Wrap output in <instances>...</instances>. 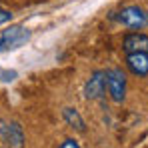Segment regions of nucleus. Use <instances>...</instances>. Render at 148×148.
I'll list each match as a JSON object with an SVG mask.
<instances>
[{
  "instance_id": "obj_1",
  "label": "nucleus",
  "mask_w": 148,
  "mask_h": 148,
  "mask_svg": "<svg viewBox=\"0 0 148 148\" xmlns=\"http://www.w3.org/2000/svg\"><path fill=\"white\" fill-rule=\"evenodd\" d=\"M112 18L118 20L122 26L130 28V30H142L148 26V12L142 6H136V4L120 8L116 14H112Z\"/></svg>"
},
{
  "instance_id": "obj_2",
  "label": "nucleus",
  "mask_w": 148,
  "mask_h": 148,
  "mask_svg": "<svg viewBox=\"0 0 148 148\" xmlns=\"http://www.w3.org/2000/svg\"><path fill=\"white\" fill-rule=\"evenodd\" d=\"M28 38H30V30L24 28V26L14 24V26H10V28H6L2 32V36H0V54L20 48L22 44L28 42Z\"/></svg>"
},
{
  "instance_id": "obj_3",
  "label": "nucleus",
  "mask_w": 148,
  "mask_h": 148,
  "mask_svg": "<svg viewBox=\"0 0 148 148\" xmlns=\"http://www.w3.org/2000/svg\"><path fill=\"white\" fill-rule=\"evenodd\" d=\"M126 74L122 68H108L106 70V88L114 102H122L126 98Z\"/></svg>"
},
{
  "instance_id": "obj_4",
  "label": "nucleus",
  "mask_w": 148,
  "mask_h": 148,
  "mask_svg": "<svg viewBox=\"0 0 148 148\" xmlns=\"http://www.w3.org/2000/svg\"><path fill=\"white\" fill-rule=\"evenodd\" d=\"M0 140L8 148H22L24 144V130L18 122L0 120Z\"/></svg>"
},
{
  "instance_id": "obj_5",
  "label": "nucleus",
  "mask_w": 148,
  "mask_h": 148,
  "mask_svg": "<svg viewBox=\"0 0 148 148\" xmlns=\"http://www.w3.org/2000/svg\"><path fill=\"white\" fill-rule=\"evenodd\" d=\"M106 94V70H96L90 74V78L84 84V98L100 100Z\"/></svg>"
},
{
  "instance_id": "obj_6",
  "label": "nucleus",
  "mask_w": 148,
  "mask_h": 148,
  "mask_svg": "<svg viewBox=\"0 0 148 148\" xmlns=\"http://www.w3.org/2000/svg\"><path fill=\"white\" fill-rule=\"evenodd\" d=\"M122 48L126 54L132 52H148V34L144 32H130L124 36Z\"/></svg>"
},
{
  "instance_id": "obj_7",
  "label": "nucleus",
  "mask_w": 148,
  "mask_h": 148,
  "mask_svg": "<svg viewBox=\"0 0 148 148\" xmlns=\"http://www.w3.org/2000/svg\"><path fill=\"white\" fill-rule=\"evenodd\" d=\"M126 66L134 76H148V52L126 54Z\"/></svg>"
},
{
  "instance_id": "obj_8",
  "label": "nucleus",
  "mask_w": 148,
  "mask_h": 148,
  "mask_svg": "<svg viewBox=\"0 0 148 148\" xmlns=\"http://www.w3.org/2000/svg\"><path fill=\"white\" fill-rule=\"evenodd\" d=\"M62 118L66 120V124L74 128V130H78V132H82L84 130V120H82V116H80V112L76 110V108H64L62 110Z\"/></svg>"
},
{
  "instance_id": "obj_9",
  "label": "nucleus",
  "mask_w": 148,
  "mask_h": 148,
  "mask_svg": "<svg viewBox=\"0 0 148 148\" xmlns=\"http://www.w3.org/2000/svg\"><path fill=\"white\" fill-rule=\"evenodd\" d=\"M16 70H6V68H0V82H12L16 80Z\"/></svg>"
},
{
  "instance_id": "obj_10",
  "label": "nucleus",
  "mask_w": 148,
  "mask_h": 148,
  "mask_svg": "<svg viewBox=\"0 0 148 148\" xmlns=\"http://www.w3.org/2000/svg\"><path fill=\"white\" fill-rule=\"evenodd\" d=\"M10 20H12V12L10 10H0V26L10 22Z\"/></svg>"
},
{
  "instance_id": "obj_11",
  "label": "nucleus",
  "mask_w": 148,
  "mask_h": 148,
  "mask_svg": "<svg viewBox=\"0 0 148 148\" xmlns=\"http://www.w3.org/2000/svg\"><path fill=\"white\" fill-rule=\"evenodd\" d=\"M60 148H80V144H78L74 138H68V140H64V142L60 144Z\"/></svg>"
}]
</instances>
